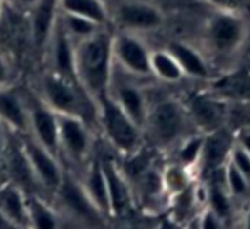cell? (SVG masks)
<instances>
[{
  "mask_svg": "<svg viewBox=\"0 0 250 229\" xmlns=\"http://www.w3.org/2000/svg\"><path fill=\"white\" fill-rule=\"evenodd\" d=\"M51 46V59L53 72L70 80H77L75 75V43L65 33L60 20L56 19L55 29H53L50 44ZM79 82V80H77Z\"/></svg>",
  "mask_w": 250,
  "mask_h": 229,
  "instance_id": "14",
  "label": "cell"
},
{
  "mask_svg": "<svg viewBox=\"0 0 250 229\" xmlns=\"http://www.w3.org/2000/svg\"><path fill=\"white\" fill-rule=\"evenodd\" d=\"M16 2L19 3V5H24V7H33L38 0H16Z\"/></svg>",
  "mask_w": 250,
  "mask_h": 229,
  "instance_id": "37",
  "label": "cell"
},
{
  "mask_svg": "<svg viewBox=\"0 0 250 229\" xmlns=\"http://www.w3.org/2000/svg\"><path fill=\"white\" fill-rule=\"evenodd\" d=\"M203 160H204V170L214 172L221 163L227 154V144L221 137L213 136L203 143Z\"/></svg>",
  "mask_w": 250,
  "mask_h": 229,
  "instance_id": "26",
  "label": "cell"
},
{
  "mask_svg": "<svg viewBox=\"0 0 250 229\" xmlns=\"http://www.w3.org/2000/svg\"><path fill=\"white\" fill-rule=\"evenodd\" d=\"M41 100L56 114L75 115L92 124L97 121V100L77 80H70L51 70L41 78Z\"/></svg>",
  "mask_w": 250,
  "mask_h": 229,
  "instance_id": "2",
  "label": "cell"
},
{
  "mask_svg": "<svg viewBox=\"0 0 250 229\" xmlns=\"http://www.w3.org/2000/svg\"><path fill=\"white\" fill-rule=\"evenodd\" d=\"M29 39L34 48L43 49L50 44L53 29L58 19V3L56 0H38L29 7Z\"/></svg>",
  "mask_w": 250,
  "mask_h": 229,
  "instance_id": "12",
  "label": "cell"
},
{
  "mask_svg": "<svg viewBox=\"0 0 250 229\" xmlns=\"http://www.w3.org/2000/svg\"><path fill=\"white\" fill-rule=\"evenodd\" d=\"M116 20L123 29L151 31L162 26V14L151 3L140 0H125L116 7Z\"/></svg>",
  "mask_w": 250,
  "mask_h": 229,
  "instance_id": "10",
  "label": "cell"
},
{
  "mask_svg": "<svg viewBox=\"0 0 250 229\" xmlns=\"http://www.w3.org/2000/svg\"><path fill=\"white\" fill-rule=\"evenodd\" d=\"M55 193L62 200L63 207L73 217L83 221L85 224H99L104 219V216L99 212V209L89 199L82 182L73 178L72 175L63 173L62 183H60V187L56 189Z\"/></svg>",
  "mask_w": 250,
  "mask_h": 229,
  "instance_id": "6",
  "label": "cell"
},
{
  "mask_svg": "<svg viewBox=\"0 0 250 229\" xmlns=\"http://www.w3.org/2000/svg\"><path fill=\"white\" fill-rule=\"evenodd\" d=\"M101 165L105 177V183H107L111 216H125L131 207V190H129L128 178L119 170L118 165L109 158L101 160Z\"/></svg>",
  "mask_w": 250,
  "mask_h": 229,
  "instance_id": "13",
  "label": "cell"
},
{
  "mask_svg": "<svg viewBox=\"0 0 250 229\" xmlns=\"http://www.w3.org/2000/svg\"><path fill=\"white\" fill-rule=\"evenodd\" d=\"M10 80H12V66H10L7 56L0 51V89L9 87Z\"/></svg>",
  "mask_w": 250,
  "mask_h": 229,
  "instance_id": "31",
  "label": "cell"
},
{
  "mask_svg": "<svg viewBox=\"0 0 250 229\" xmlns=\"http://www.w3.org/2000/svg\"><path fill=\"white\" fill-rule=\"evenodd\" d=\"M27 217H29V228L55 229L60 226L55 209L40 197H27Z\"/></svg>",
  "mask_w": 250,
  "mask_h": 229,
  "instance_id": "21",
  "label": "cell"
},
{
  "mask_svg": "<svg viewBox=\"0 0 250 229\" xmlns=\"http://www.w3.org/2000/svg\"><path fill=\"white\" fill-rule=\"evenodd\" d=\"M17 226L0 210V229H16Z\"/></svg>",
  "mask_w": 250,
  "mask_h": 229,
  "instance_id": "34",
  "label": "cell"
},
{
  "mask_svg": "<svg viewBox=\"0 0 250 229\" xmlns=\"http://www.w3.org/2000/svg\"><path fill=\"white\" fill-rule=\"evenodd\" d=\"M3 128H5V126L2 124V121H0V158L3 156V146H5V137H3Z\"/></svg>",
  "mask_w": 250,
  "mask_h": 229,
  "instance_id": "35",
  "label": "cell"
},
{
  "mask_svg": "<svg viewBox=\"0 0 250 229\" xmlns=\"http://www.w3.org/2000/svg\"><path fill=\"white\" fill-rule=\"evenodd\" d=\"M3 9H5V0H0V17L3 14Z\"/></svg>",
  "mask_w": 250,
  "mask_h": 229,
  "instance_id": "38",
  "label": "cell"
},
{
  "mask_svg": "<svg viewBox=\"0 0 250 229\" xmlns=\"http://www.w3.org/2000/svg\"><path fill=\"white\" fill-rule=\"evenodd\" d=\"M29 107V131L31 136L51 153L58 154V114L48 107L43 100H38Z\"/></svg>",
  "mask_w": 250,
  "mask_h": 229,
  "instance_id": "11",
  "label": "cell"
},
{
  "mask_svg": "<svg viewBox=\"0 0 250 229\" xmlns=\"http://www.w3.org/2000/svg\"><path fill=\"white\" fill-rule=\"evenodd\" d=\"M58 146L70 160L83 161L92 146L90 126L75 115L58 114Z\"/></svg>",
  "mask_w": 250,
  "mask_h": 229,
  "instance_id": "5",
  "label": "cell"
},
{
  "mask_svg": "<svg viewBox=\"0 0 250 229\" xmlns=\"http://www.w3.org/2000/svg\"><path fill=\"white\" fill-rule=\"evenodd\" d=\"M97 122L109 143L125 154H133L140 146L142 133L138 126L128 117L119 104L111 97V94L97 98Z\"/></svg>",
  "mask_w": 250,
  "mask_h": 229,
  "instance_id": "3",
  "label": "cell"
},
{
  "mask_svg": "<svg viewBox=\"0 0 250 229\" xmlns=\"http://www.w3.org/2000/svg\"><path fill=\"white\" fill-rule=\"evenodd\" d=\"M201 228H206V229H209V228H213V229L221 228L220 216H218L216 212H213V210H208V212L204 214L203 221H201Z\"/></svg>",
  "mask_w": 250,
  "mask_h": 229,
  "instance_id": "32",
  "label": "cell"
},
{
  "mask_svg": "<svg viewBox=\"0 0 250 229\" xmlns=\"http://www.w3.org/2000/svg\"><path fill=\"white\" fill-rule=\"evenodd\" d=\"M214 89L220 92L221 95H225V97L245 100V98H250V76L247 73L228 75L225 78H221L214 85Z\"/></svg>",
  "mask_w": 250,
  "mask_h": 229,
  "instance_id": "25",
  "label": "cell"
},
{
  "mask_svg": "<svg viewBox=\"0 0 250 229\" xmlns=\"http://www.w3.org/2000/svg\"><path fill=\"white\" fill-rule=\"evenodd\" d=\"M89 199L92 200L94 206L99 209L102 216H111V207H109V193L107 183H105L104 172H102L101 160H94L87 168L85 178L82 182Z\"/></svg>",
  "mask_w": 250,
  "mask_h": 229,
  "instance_id": "17",
  "label": "cell"
},
{
  "mask_svg": "<svg viewBox=\"0 0 250 229\" xmlns=\"http://www.w3.org/2000/svg\"><path fill=\"white\" fill-rule=\"evenodd\" d=\"M150 66L151 72L157 73L160 78L167 80V82H179L182 78V70L179 63L170 53L157 51L150 55Z\"/></svg>",
  "mask_w": 250,
  "mask_h": 229,
  "instance_id": "24",
  "label": "cell"
},
{
  "mask_svg": "<svg viewBox=\"0 0 250 229\" xmlns=\"http://www.w3.org/2000/svg\"><path fill=\"white\" fill-rule=\"evenodd\" d=\"M60 12L73 14L92 20L97 26H104L109 19V12L102 0H56Z\"/></svg>",
  "mask_w": 250,
  "mask_h": 229,
  "instance_id": "19",
  "label": "cell"
},
{
  "mask_svg": "<svg viewBox=\"0 0 250 229\" xmlns=\"http://www.w3.org/2000/svg\"><path fill=\"white\" fill-rule=\"evenodd\" d=\"M247 228H250V210H249V214H247Z\"/></svg>",
  "mask_w": 250,
  "mask_h": 229,
  "instance_id": "39",
  "label": "cell"
},
{
  "mask_svg": "<svg viewBox=\"0 0 250 229\" xmlns=\"http://www.w3.org/2000/svg\"><path fill=\"white\" fill-rule=\"evenodd\" d=\"M0 210L17 228H29L27 217V195L16 182L0 185Z\"/></svg>",
  "mask_w": 250,
  "mask_h": 229,
  "instance_id": "16",
  "label": "cell"
},
{
  "mask_svg": "<svg viewBox=\"0 0 250 229\" xmlns=\"http://www.w3.org/2000/svg\"><path fill=\"white\" fill-rule=\"evenodd\" d=\"M203 143H204L203 137H192V139H189L188 144H186V146L181 150V161H182V163H184V165L196 163V160L199 158Z\"/></svg>",
  "mask_w": 250,
  "mask_h": 229,
  "instance_id": "27",
  "label": "cell"
},
{
  "mask_svg": "<svg viewBox=\"0 0 250 229\" xmlns=\"http://www.w3.org/2000/svg\"><path fill=\"white\" fill-rule=\"evenodd\" d=\"M209 2L216 3V5L223 7V9H235V7H238L240 0H209Z\"/></svg>",
  "mask_w": 250,
  "mask_h": 229,
  "instance_id": "33",
  "label": "cell"
},
{
  "mask_svg": "<svg viewBox=\"0 0 250 229\" xmlns=\"http://www.w3.org/2000/svg\"><path fill=\"white\" fill-rule=\"evenodd\" d=\"M227 178H228V187H230L231 192L237 193V195L245 193V190H247V178L240 173V170L233 163H230V167H228Z\"/></svg>",
  "mask_w": 250,
  "mask_h": 229,
  "instance_id": "28",
  "label": "cell"
},
{
  "mask_svg": "<svg viewBox=\"0 0 250 229\" xmlns=\"http://www.w3.org/2000/svg\"><path fill=\"white\" fill-rule=\"evenodd\" d=\"M19 144L38 185L44 187L50 192H56V189L62 183L63 173H65L56 160V154L41 146L33 136L24 137Z\"/></svg>",
  "mask_w": 250,
  "mask_h": 229,
  "instance_id": "4",
  "label": "cell"
},
{
  "mask_svg": "<svg viewBox=\"0 0 250 229\" xmlns=\"http://www.w3.org/2000/svg\"><path fill=\"white\" fill-rule=\"evenodd\" d=\"M112 58L135 75H148L151 72L150 53L146 46L129 34L112 38Z\"/></svg>",
  "mask_w": 250,
  "mask_h": 229,
  "instance_id": "9",
  "label": "cell"
},
{
  "mask_svg": "<svg viewBox=\"0 0 250 229\" xmlns=\"http://www.w3.org/2000/svg\"><path fill=\"white\" fill-rule=\"evenodd\" d=\"M168 53L175 58V61L179 63L182 72L189 73L192 76H198V78H208L209 70H208L204 59L194 49H191L189 46L182 43H170L168 44Z\"/></svg>",
  "mask_w": 250,
  "mask_h": 229,
  "instance_id": "20",
  "label": "cell"
},
{
  "mask_svg": "<svg viewBox=\"0 0 250 229\" xmlns=\"http://www.w3.org/2000/svg\"><path fill=\"white\" fill-rule=\"evenodd\" d=\"M192 117L198 121L203 128H216L221 121V109L218 102L211 100L208 97H196L191 102Z\"/></svg>",
  "mask_w": 250,
  "mask_h": 229,
  "instance_id": "23",
  "label": "cell"
},
{
  "mask_svg": "<svg viewBox=\"0 0 250 229\" xmlns=\"http://www.w3.org/2000/svg\"><path fill=\"white\" fill-rule=\"evenodd\" d=\"M0 121L14 133H29V107L24 98L9 87L0 89Z\"/></svg>",
  "mask_w": 250,
  "mask_h": 229,
  "instance_id": "15",
  "label": "cell"
},
{
  "mask_svg": "<svg viewBox=\"0 0 250 229\" xmlns=\"http://www.w3.org/2000/svg\"><path fill=\"white\" fill-rule=\"evenodd\" d=\"M145 126L155 143L168 144L184 129V115L175 102H160L151 112H146Z\"/></svg>",
  "mask_w": 250,
  "mask_h": 229,
  "instance_id": "7",
  "label": "cell"
},
{
  "mask_svg": "<svg viewBox=\"0 0 250 229\" xmlns=\"http://www.w3.org/2000/svg\"><path fill=\"white\" fill-rule=\"evenodd\" d=\"M231 163L240 170V173L244 175L247 180H250V154L245 150H235L231 154Z\"/></svg>",
  "mask_w": 250,
  "mask_h": 229,
  "instance_id": "30",
  "label": "cell"
},
{
  "mask_svg": "<svg viewBox=\"0 0 250 229\" xmlns=\"http://www.w3.org/2000/svg\"><path fill=\"white\" fill-rule=\"evenodd\" d=\"M208 39L218 55H230L244 39V22L231 14H216L208 26Z\"/></svg>",
  "mask_w": 250,
  "mask_h": 229,
  "instance_id": "8",
  "label": "cell"
},
{
  "mask_svg": "<svg viewBox=\"0 0 250 229\" xmlns=\"http://www.w3.org/2000/svg\"><path fill=\"white\" fill-rule=\"evenodd\" d=\"M242 146H244V150L250 154V134H245L242 137Z\"/></svg>",
  "mask_w": 250,
  "mask_h": 229,
  "instance_id": "36",
  "label": "cell"
},
{
  "mask_svg": "<svg viewBox=\"0 0 250 229\" xmlns=\"http://www.w3.org/2000/svg\"><path fill=\"white\" fill-rule=\"evenodd\" d=\"M58 20H60V24H62L63 29H65V33L73 39V43L85 39V38L92 36L94 33L99 31V26L94 24L92 20L83 19V17H79V16H73V14L60 12V10H58Z\"/></svg>",
  "mask_w": 250,
  "mask_h": 229,
  "instance_id": "22",
  "label": "cell"
},
{
  "mask_svg": "<svg viewBox=\"0 0 250 229\" xmlns=\"http://www.w3.org/2000/svg\"><path fill=\"white\" fill-rule=\"evenodd\" d=\"M228 209H230V206H228L227 195H225L221 189L214 187V189L211 190V210L216 212L220 217H223L228 214Z\"/></svg>",
  "mask_w": 250,
  "mask_h": 229,
  "instance_id": "29",
  "label": "cell"
},
{
  "mask_svg": "<svg viewBox=\"0 0 250 229\" xmlns=\"http://www.w3.org/2000/svg\"><path fill=\"white\" fill-rule=\"evenodd\" d=\"M112 38L97 31L75 43V75L94 98L109 94L112 73Z\"/></svg>",
  "mask_w": 250,
  "mask_h": 229,
  "instance_id": "1",
  "label": "cell"
},
{
  "mask_svg": "<svg viewBox=\"0 0 250 229\" xmlns=\"http://www.w3.org/2000/svg\"><path fill=\"white\" fill-rule=\"evenodd\" d=\"M111 97L118 102L119 107L128 114V117L131 119L138 128L145 126L146 112L148 111H146L145 98H143V94L140 92V89H136L131 83H121Z\"/></svg>",
  "mask_w": 250,
  "mask_h": 229,
  "instance_id": "18",
  "label": "cell"
}]
</instances>
